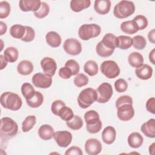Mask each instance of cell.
Segmentation results:
<instances>
[{
  "mask_svg": "<svg viewBox=\"0 0 155 155\" xmlns=\"http://www.w3.org/2000/svg\"><path fill=\"white\" fill-rule=\"evenodd\" d=\"M58 116L62 120L67 122L73 118L74 116V113L73 110L70 107L65 105L59 110Z\"/></svg>",
  "mask_w": 155,
  "mask_h": 155,
  "instance_id": "36",
  "label": "cell"
},
{
  "mask_svg": "<svg viewBox=\"0 0 155 155\" xmlns=\"http://www.w3.org/2000/svg\"><path fill=\"white\" fill-rule=\"evenodd\" d=\"M146 109L147 110L153 114H155V98L154 97H150L148 99L146 102Z\"/></svg>",
  "mask_w": 155,
  "mask_h": 155,
  "instance_id": "49",
  "label": "cell"
},
{
  "mask_svg": "<svg viewBox=\"0 0 155 155\" xmlns=\"http://www.w3.org/2000/svg\"><path fill=\"white\" fill-rule=\"evenodd\" d=\"M133 46L137 50H143L147 45L145 38L141 35H136L133 38Z\"/></svg>",
  "mask_w": 155,
  "mask_h": 155,
  "instance_id": "38",
  "label": "cell"
},
{
  "mask_svg": "<svg viewBox=\"0 0 155 155\" xmlns=\"http://www.w3.org/2000/svg\"><path fill=\"white\" fill-rule=\"evenodd\" d=\"M114 88L118 93L125 92L128 88V83L124 79H119L114 82Z\"/></svg>",
  "mask_w": 155,
  "mask_h": 155,
  "instance_id": "44",
  "label": "cell"
},
{
  "mask_svg": "<svg viewBox=\"0 0 155 155\" xmlns=\"http://www.w3.org/2000/svg\"><path fill=\"white\" fill-rule=\"evenodd\" d=\"M120 28L124 33L128 35H133L139 31L137 27L133 20L126 21L122 22Z\"/></svg>",
  "mask_w": 155,
  "mask_h": 155,
  "instance_id": "27",
  "label": "cell"
},
{
  "mask_svg": "<svg viewBox=\"0 0 155 155\" xmlns=\"http://www.w3.org/2000/svg\"><path fill=\"white\" fill-rule=\"evenodd\" d=\"M83 152L82 151L81 149L78 147H76V146H72L71 147H70L68 150H66V151L65 152V155H82Z\"/></svg>",
  "mask_w": 155,
  "mask_h": 155,
  "instance_id": "50",
  "label": "cell"
},
{
  "mask_svg": "<svg viewBox=\"0 0 155 155\" xmlns=\"http://www.w3.org/2000/svg\"><path fill=\"white\" fill-rule=\"evenodd\" d=\"M128 62L131 67L137 68L143 64V58L140 53L134 51L128 55Z\"/></svg>",
  "mask_w": 155,
  "mask_h": 155,
  "instance_id": "26",
  "label": "cell"
},
{
  "mask_svg": "<svg viewBox=\"0 0 155 155\" xmlns=\"http://www.w3.org/2000/svg\"><path fill=\"white\" fill-rule=\"evenodd\" d=\"M0 102L4 108L12 111L19 110L22 105V101L19 96L10 91H6L1 94Z\"/></svg>",
  "mask_w": 155,
  "mask_h": 155,
  "instance_id": "1",
  "label": "cell"
},
{
  "mask_svg": "<svg viewBox=\"0 0 155 155\" xmlns=\"http://www.w3.org/2000/svg\"><path fill=\"white\" fill-rule=\"evenodd\" d=\"M41 5V1L40 0H21L19 2L20 9L25 12H35L39 9Z\"/></svg>",
  "mask_w": 155,
  "mask_h": 155,
  "instance_id": "15",
  "label": "cell"
},
{
  "mask_svg": "<svg viewBox=\"0 0 155 155\" xmlns=\"http://www.w3.org/2000/svg\"><path fill=\"white\" fill-rule=\"evenodd\" d=\"M117 116L122 121H128L134 115V110L133 104H124L117 108Z\"/></svg>",
  "mask_w": 155,
  "mask_h": 155,
  "instance_id": "11",
  "label": "cell"
},
{
  "mask_svg": "<svg viewBox=\"0 0 155 155\" xmlns=\"http://www.w3.org/2000/svg\"><path fill=\"white\" fill-rule=\"evenodd\" d=\"M31 81L37 88H48L52 84V78L42 73H37L33 76Z\"/></svg>",
  "mask_w": 155,
  "mask_h": 155,
  "instance_id": "10",
  "label": "cell"
},
{
  "mask_svg": "<svg viewBox=\"0 0 155 155\" xmlns=\"http://www.w3.org/2000/svg\"><path fill=\"white\" fill-rule=\"evenodd\" d=\"M117 47L121 50H127L130 48L133 45V39L128 36L120 35L117 37Z\"/></svg>",
  "mask_w": 155,
  "mask_h": 155,
  "instance_id": "33",
  "label": "cell"
},
{
  "mask_svg": "<svg viewBox=\"0 0 155 155\" xmlns=\"http://www.w3.org/2000/svg\"><path fill=\"white\" fill-rule=\"evenodd\" d=\"M65 105V104L62 100H56L52 104L51 106V110L53 114L58 116L59 110Z\"/></svg>",
  "mask_w": 155,
  "mask_h": 155,
  "instance_id": "46",
  "label": "cell"
},
{
  "mask_svg": "<svg viewBox=\"0 0 155 155\" xmlns=\"http://www.w3.org/2000/svg\"><path fill=\"white\" fill-rule=\"evenodd\" d=\"M45 40L48 45L53 48L59 47L62 41L61 37L59 34L53 31H49L46 34Z\"/></svg>",
  "mask_w": 155,
  "mask_h": 155,
  "instance_id": "22",
  "label": "cell"
},
{
  "mask_svg": "<svg viewBox=\"0 0 155 155\" xmlns=\"http://www.w3.org/2000/svg\"><path fill=\"white\" fill-rule=\"evenodd\" d=\"M84 70L90 76H94L97 74L99 68L97 63L94 61L89 60L85 63Z\"/></svg>",
  "mask_w": 155,
  "mask_h": 155,
  "instance_id": "31",
  "label": "cell"
},
{
  "mask_svg": "<svg viewBox=\"0 0 155 155\" xmlns=\"http://www.w3.org/2000/svg\"><path fill=\"white\" fill-rule=\"evenodd\" d=\"M54 134L53 128L48 124L42 125L38 130V135L44 140H48L53 137Z\"/></svg>",
  "mask_w": 155,
  "mask_h": 155,
  "instance_id": "21",
  "label": "cell"
},
{
  "mask_svg": "<svg viewBox=\"0 0 155 155\" xmlns=\"http://www.w3.org/2000/svg\"><path fill=\"white\" fill-rule=\"evenodd\" d=\"M0 59H1V70H3L4 68L6 67V66L7 65V61H6V59L4 58V55L1 54L0 55Z\"/></svg>",
  "mask_w": 155,
  "mask_h": 155,
  "instance_id": "53",
  "label": "cell"
},
{
  "mask_svg": "<svg viewBox=\"0 0 155 155\" xmlns=\"http://www.w3.org/2000/svg\"><path fill=\"white\" fill-rule=\"evenodd\" d=\"M101 73L108 79H114L117 77L120 72L117 64L112 60L104 61L100 67Z\"/></svg>",
  "mask_w": 155,
  "mask_h": 155,
  "instance_id": "7",
  "label": "cell"
},
{
  "mask_svg": "<svg viewBox=\"0 0 155 155\" xmlns=\"http://www.w3.org/2000/svg\"><path fill=\"white\" fill-rule=\"evenodd\" d=\"M53 137L58 146L65 148L71 143L73 136L70 132L64 130L55 132Z\"/></svg>",
  "mask_w": 155,
  "mask_h": 155,
  "instance_id": "12",
  "label": "cell"
},
{
  "mask_svg": "<svg viewBox=\"0 0 155 155\" xmlns=\"http://www.w3.org/2000/svg\"><path fill=\"white\" fill-rule=\"evenodd\" d=\"M33 70V65L32 62L28 60L21 61L17 66L18 72L23 76L30 74Z\"/></svg>",
  "mask_w": 155,
  "mask_h": 155,
  "instance_id": "23",
  "label": "cell"
},
{
  "mask_svg": "<svg viewBox=\"0 0 155 155\" xmlns=\"http://www.w3.org/2000/svg\"><path fill=\"white\" fill-rule=\"evenodd\" d=\"M59 76L64 79H67L71 78V76L73 75L72 74V72L71 71V70L67 67H61L59 70V72H58Z\"/></svg>",
  "mask_w": 155,
  "mask_h": 155,
  "instance_id": "48",
  "label": "cell"
},
{
  "mask_svg": "<svg viewBox=\"0 0 155 155\" xmlns=\"http://www.w3.org/2000/svg\"><path fill=\"white\" fill-rule=\"evenodd\" d=\"M116 130L111 126H108L105 127L102 132V139L103 142L107 145L113 143L116 139Z\"/></svg>",
  "mask_w": 155,
  "mask_h": 155,
  "instance_id": "17",
  "label": "cell"
},
{
  "mask_svg": "<svg viewBox=\"0 0 155 155\" xmlns=\"http://www.w3.org/2000/svg\"><path fill=\"white\" fill-rule=\"evenodd\" d=\"M21 91L25 100L31 99L35 95L36 92L33 85L28 82H25L22 85Z\"/></svg>",
  "mask_w": 155,
  "mask_h": 155,
  "instance_id": "32",
  "label": "cell"
},
{
  "mask_svg": "<svg viewBox=\"0 0 155 155\" xmlns=\"http://www.w3.org/2000/svg\"><path fill=\"white\" fill-rule=\"evenodd\" d=\"M44 102V96L41 93L36 91L35 95L30 99L26 100L27 105L31 108H38L40 107Z\"/></svg>",
  "mask_w": 155,
  "mask_h": 155,
  "instance_id": "29",
  "label": "cell"
},
{
  "mask_svg": "<svg viewBox=\"0 0 155 155\" xmlns=\"http://www.w3.org/2000/svg\"><path fill=\"white\" fill-rule=\"evenodd\" d=\"M63 48L67 54L72 56L78 55L82 51L81 42L74 38L66 39L64 42Z\"/></svg>",
  "mask_w": 155,
  "mask_h": 155,
  "instance_id": "9",
  "label": "cell"
},
{
  "mask_svg": "<svg viewBox=\"0 0 155 155\" xmlns=\"http://www.w3.org/2000/svg\"><path fill=\"white\" fill-rule=\"evenodd\" d=\"M36 122V116L30 115L27 116L22 123V130L23 132H28L30 131Z\"/></svg>",
  "mask_w": 155,
  "mask_h": 155,
  "instance_id": "35",
  "label": "cell"
},
{
  "mask_svg": "<svg viewBox=\"0 0 155 155\" xmlns=\"http://www.w3.org/2000/svg\"><path fill=\"white\" fill-rule=\"evenodd\" d=\"M66 125L73 130H78L82 127L83 120L80 116L74 115L71 119L66 122Z\"/></svg>",
  "mask_w": 155,
  "mask_h": 155,
  "instance_id": "34",
  "label": "cell"
},
{
  "mask_svg": "<svg viewBox=\"0 0 155 155\" xmlns=\"http://www.w3.org/2000/svg\"><path fill=\"white\" fill-rule=\"evenodd\" d=\"M90 5V0H71L70 1V8L74 12H80L88 8Z\"/></svg>",
  "mask_w": 155,
  "mask_h": 155,
  "instance_id": "25",
  "label": "cell"
},
{
  "mask_svg": "<svg viewBox=\"0 0 155 155\" xmlns=\"http://www.w3.org/2000/svg\"><path fill=\"white\" fill-rule=\"evenodd\" d=\"M114 50H110L107 48H106L105 46L103 45L102 42L100 41L97 43L96 47V51L97 54L103 58H107L108 56H110L114 52Z\"/></svg>",
  "mask_w": 155,
  "mask_h": 155,
  "instance_id": "37",
  "label": "cell"
},
{
  "mask_svg": "<svg viewBox=\"0 0 155 155\" xmlns=\"http://www.w3.org/2000/svg\"><path fill=\"white\" fill-rule=\"evenodd\" d=\"M10 13V5L7 1L0 2V18L4 19L8 16Z\"/></svg>",
  "mask_w": 155,
  "mask_h": 155,
  "instance_id": "42",
  "label": "cell"
},
{
  "mask_svg": "<svg viewBox=\"0 0 155 155\" xmlns=\"http://www.w3.org/2000/svg\"><path fill=\"white\" fill-rule=\"evenodd\" d=\"M77 99L79 106L82 108L85 109L96 101V91L92 88H85L80 92Z\"/></svg>",
  "mask_w": 155,
  "mask_h": 155,
  "instance_id": "5",
  "label": "cell"
},
{
  "mask_svg": "<svg viewBox=\"0 0 155 155\" xmlns=\"http://www.w3.org/2000/svg\"><path fill=\"white\" fill-rule=\"evenodd\" d=\"M101 42L104 46L110 50H114L118 45L117 37L110 33L105 34Z\"/></svg>",
  "mask_w": 155,
  "mask_h": 155,
  "instance_id": "20",
  "label": "cell"
},
{
  "mask_svg": "<svg viewBox=\"0 0 155 155\" xmlns=\"http://www.w3.org/2000/svg\"><path fill=\"white\" fill-rule=\"evenodd\" d=\"M141 131L148 137H155V119L152 118L144 122L140 127Z\"/></svg>",
  "mask_w": 155,
  "mask_h": 155,
  "instance_id": "19",
  "label": "cell"
},
{
  "mask_svg": "<svg viewBox=\"0 0 155 155\" xmlns=\"http://www.w3.org/2000/svg\"><path fill=\"white\" fill-rule=\"evenodd\" d=\"M154 150H155V143L153 142L149 147V153L150 154H151V155H154Z\"/></svg>",
  "mask_w": 155,
  "mask_h": 155,
  "instance_id": "55",
  "label": "cell"
},
{
  "mask_svg": "<svg viewBox=\"0 0 155 155\" xmlns=\"http://www.w3.org/2000/svg\"><path fill=\"white\" fill-rule=\"evenodd\" d=\"M25 33V26L20 24H15L10 28V35L15 39H22Z\"/></svg>",
  "mask_w": 155,
  "mask_h": 155,
  "instance_id": "30",
  "label": "cell"
},
{
  "mask_svg": "<svg viewBox=\"0 0 155 155\" xmlns=\"http://www.w3.org/2000/svg\"><path fill=\"white\" fill-rule=\"evenodd\" d=\"M136 76L142 80H148L153 75V68L148 64H142L135 70Z\"/></svg>",
  "mask_w": 155,
  "mask_h": 155,
  "instance_id": "16",
  "label": "cell"
},
{
  "mask_svg": "<svg viewBox=\"0 0 155 155\" xmlns=\"http://www.w3.org/2000/svg\"><path fill=\"white\" fill-rule=\"evenodd\" d=\"M84 120L86 123V129L88 133L96 134L101 131L102 124L97 111L92 110L87 111L84 114Z\"/></svg>",
  "mask_w": 155,
  "mask_h": 155,
  "instance_id": "2",
  "label": "cell"
},
{
  "mask_svg": "<svg viewBox=\"0 0 155 155\" xmlns=\"http://www.w3.org/2000/svg\"><path fill=\"white\" fill-rule=\"evenodd\" d=\"M133 104V99L128 95H123L119 97L115 103V105L116 108H118L122 104Z\"/></svg>",
  "mask_w": 155,
  "mask_h": 155,
  "instance_id": "47",
  "label": "cell"
},
{
  "mask_svg": "<svg viewBox=\"0 0 155 155\" xmlns=\"http://www.w3.org/2000/svg\"><path fill=\"white\" fill-rule=\"evenodd\" d=\"M49 12L50 8L48 5L45 2H41V5L39 9L34 12V15L39 19H42L48 15Z\"/></svg>",
  "mask_w": 155,
  "mask_h": 155,
  "instance_id": "40",
  "label": "cell"
},
{
  "mask_svg": "<svg viewBox=\"0 0 155 155\" xmlns=\"http://www.w3.org/2000/svg\"><path fill=\"white\" fill-rule=\"evenodd\" d=\"M88 78L83 73H78L74 79V84L78 87L85 86L88 83Z\"/></svg>",
  "mask_w": 155,
  "mask_h": 155,
  "instance_id": "41",
  "label": "cell"
},
{
  "mask_svg": "<svg viewBox=\"0 0 155 155\" xmlns=\"http://www.w3.org/2000/svg\"><path fill=\"white\" fill-rule=\"evenodd\" d=\"M19 53L16 48L13 47H9L5 48L4 51V58L8 62H15L18 59Z\"/></svg>",
  "mask_w": 155,
  "mask_h": 155,
  "instance_id": "28",
  "label": "cell"
},
{
  "mask_svg": "<svg viewBox=\"0 0 155 155\" xmlns=\"http://www.w3.org/2000/svg\"><path fill=\"white\" fill-rule=\"evenodd\" d=\"M101 32V27L96 24H85L78 30L79 37L84 41H88L98 36Z\"/></svg>",
  "mask_w": 155,
  "mask_h": 155,
  "instance_id": "6",
  "label": "cell"
},
{
  "mask_svg": "<svg viewBox=\"0 0 155 155\" xmlns=\"http://www.w3.org/2000/svg\"><path fill=\"white\" fill-rule=\"evenodd\" d=\"M133 21L136 24L139 30H142L145 29L147 27L148 24L147 18L145 16L142 15H137L136 17L133 18Z\"/></svg>",
  "mask_w": 155,
  "mask_h": 155,
  "instance_id": "39",
  "label": "cell"
},
{
  "mask_svg": "<svg viewBox=\"0 0 155 155\" xmlns=\"http://www.w3.org/2000/svg\"><path fill=\"white\" fill-rule=\"evenodd\" d=\"M102 147L101 142L95 138H90L85 143V150L88 155H97L102 150Z\"/></svg>",
  "mask_w": 155,
  "mask_h": 155,
  "instance_id": "14",
  "label": "cell"
},
{
  "mask_svg": "<svg viewBox=\"0 0 155 155\" xmlns=\"http://www.w3.org/2000/svg\"><path fill=\"white\" fill-rule=\"evenodd\" d=\"M154 53H155V48H153L152 50L150 52L149 55H148V58H149V60L153 64H155V61H154Z\"/></svg>",
  "mask_w": 155,
  "mask_h": 155,
  "instance_id": "54",
  "label": "cell"
},
{
  "mask_svg": "<svg viewBox=\"0 0 155 155\" xmlns=\"http://www.w3.org/2000/svg\"><path fill=\"white\" fill-rule=\"evenodd\" d=\"M128 145L133 148H138L142 145L143 142V138L142 136L137 133L133 132L131 133L127 139Z\"/></svg>",
  "mask_w": 155,
  "mask_h": 155,
  "instance_id": "24",
  "label": "cell"
},
{
  "mask_svg": "<svg viewBox=\"0 0 155 155\" xmlns=\"http://www.w3.org/2000/svg\"><path fill=\"white\" fill-rule=\"evenodd\" d=\"M135 12V5L132 1L122 0L114 7L113 15L118 19H124L132 15Z\"/></svg>",
  "mask_w": 155,
  "mask_h": 155,
  "instance_id": "4",
  "label": "cell"
},
{
  "mask_svg": "<svg viewBox=\"0 0 155 155\" xmlns=\"http://www.w3.org/2000/svg\"><path fill=\"white\" fill-rule=\"evenodd\" d=\"M97 93V102L101 104L107 102L113 94L112 86L108 82L101 84L96 90Z\"/></svg>",
  "mask_w": 155,
  "mask_h": 155,
  "instance_id": "8",
  "label": "cell"
},
{
  "mask_svg": "<svg viewBox=\"0 0 155 155\" xmlns=\"http://www.w3.org/2000/svg\"><path fill=\"white\" fill-rule=\"evenodd\" d=\"M18 131L16 122L12 118L4 117L1 119L0 134L2 137L8 139L15 136Z\"/></svg>",
  "mask_w": 155,
  "mask_h": 155,
  "instance_id": "3",
  "label": "cell"
},
{
  "mask_svg": "<svg viewBox=\"0 0 155 155\" xmlns=\"http://www.w3.org/2000/svg\"><path fill=\"white\" fill-rule=\"evenodd\" d=\"M0 35H3L4 34H5L7 31V25L2 21L0 22Z\"/></svg>",
  "mask_w": 155,
  "mask_h": 155,
  "instance_id": "52",
  "label": "cell"
},
{
  "mask_svg": "<svg viewBox=\"0 0 155 155\" xmlns=\"http://www.w3.org/2000/svg\"><path fill=\"white\" fill-rule=\"evenodd\" d=\"M65 66L68 67V68H69L71 70V71L72 72L73 76L78 74V73L79 72V70H80L79 65L74 59H69V60H68L65 62Z\"/></svg>",
  "mask_w": 155,
  "mask_h": 155,
  "instance_id": "43",
  "label": "cell"
},
{
  "mask_svg": "<svg viewBox=\"0 0 155 155\" xmlns=\"http://www.w3.org/2000/svg\"><path fill=\"white\" fill-rule=\"evenodd\" d=\"M35 37V32L34 29L29 26H25V33L21 40L25 42L32 41Z\"/></svg>",
  "mask_w": 155,
  "mask_h": 155,
  "instance_id": "45",
  "label": "cell"
},
{
  "mask_svg": "<svg viewBox=\"0 0 155 155\" xmlns=\"http://www.w3.org/2000/svg\"><path fill=\"white\" fill-rule=\"evenodd\" d=\"M154 35H155V30H154V29H153V30H151V31H150L148 32V40H149L150 42H151L153 44H154V42H155Z\"/></svg>",
  "mask_w": 155,
  "mask_h": 155,
  "instance_id": "51",
  "label": "cell"
},
{
  "mask_svg": "<svg viewBox=\"0 0 155 155\" xmlns=\"http://www.w3.org/2000/svg\"><path fill=\"white\" fill-rule=\"evenodd\" d=\"M40 64L44 74L51 77L54 75L57 69V64L53 58L45 57L41 61Z\"/></svg>",
  "mask_w": 155,
  "mask_h": 155,
  "instance_id": "13",
  "label": "cell"
},
{
  "mask_svg": "<svg viewBox=\"0 0 155 155\" xmlns=\"http://www.w3.org/2000/svg\"><path fill=\"white\" fill-rule=\"evenodd\" d=\"M111 8V1L109 0H96L94 3V9L99 15L107 14Z\"/></svg>",
  "mask_w": 155,
  "mask_h": 155,
  "instance_id": "18",
  "label": "cell"
}]
</instances>
